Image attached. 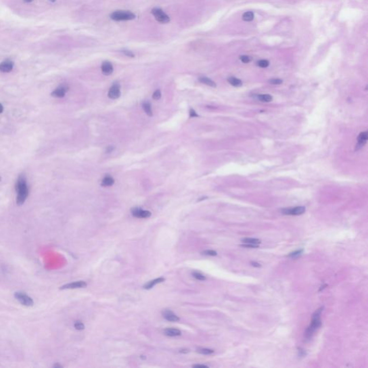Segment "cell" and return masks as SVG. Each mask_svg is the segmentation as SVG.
<instances>
[{
    "mask_svg": "<svg viewBox=\"0 0 368 368\" xmlns=\"http://www.w3.org/2000/svg\"><path fill=\"white\" fill-rule=\"evenodd\" d=\"M16 191L17 193V205L21 206L25 202L27 196L29 195L28 186L27 185L26 179L24 176L21 175L19 176L15 185Z\"/></svg>",
    "mask_w": 368,
    "mask_h": 368,
    "instance_id": "1",
    "label": "cell"
},
{
    "mask_svg": "<svg viewBox=\"0 0 368 368\" xmlns=\"http://www.w3.org/2000/svg\"><path fill=\"white\" fill-rule=\"evenodd\" d=\"M323 309H324L323 306L320 307L319 309H317V310L314 312V313H313V317H312L311 323L310 326L308 327V329H306V333H305V337L307 339H310L312 337V336L313 335V333L315 332V331H316L318 328L320 327V326L321 325L320 316L322 311H323Z\"/></svg>",
    "mask_w": 368,
    "mask_h": 368,
    "instance_id": "2",
    "label": "cell"
},
{
    "mask_svg": "<svg viewBox=\"0 0 368 368\" xmlns=\"http://www.w3.org/2000/svg\"><path fill=\"white\" fill-rule=\"evenodd\" d=\"M110 17L115 21H126L132 20L135 18V14L130 11H124V10H117L110 14Z\"/></svg>",
    "mask_w": 368,
    "mask_h": 368,
    "instance_id": "3",
    "label": "cell"
},
{
    "mask_svg": "<svg viewBox=\"0 0 368 368\" xmlns=\"http://www.w3.org/2000/svg\"><path fill=\"white\" fill-rule=\"evenodd\" d=\"M152 14H153L155 18L156 19L157 22L160 23H168L170 22V17H168L166 13H165L160 8H154L152 10Z\"/></svg>",
    "mask_w": 368,
    "mask_h": 368,
    "instance_id": "4",
    "label": "cell"
},
{
    "mask_svg": "<svg viewBox=\"0 0 368 368\" xmlns=\"http://www.w3.org/2000/svg\"><path fill=\"white\" fill-rule=\"evenodd\" d=\"M14 297L22 305H24L25 306H33V300L25 293L16 292L14 293Z\"/></svg>",
    "mask_w": 368,
    "mask_h": 368,
    "instance_id": "5",
    "label": "cell"
},
{
    "mask_svg": "<svg viewBox=\"0 0 368 368\" xmlns=\"http://www.w3.org/2000/svg\"><path fill=\"white\" fill-rule=\"evenodd\" d=\"M306 211V208L304 207H292V208H286L282 209L281 210V212L283 214L285 215H293V216H297V215L303 214Z\"/></svg>",
    "mask_w": 368,
    "mask_h": 368,
    "instance_id": "6",
    "label": "cell"
},
{
    "mask_svg": "<svg viewBox=\"0 0 368 368\" xmlns=\"http://www.w3.org/2000/svg\"><path fill=\"white\" fill-rule=\"evenodd\" d=\"M87 284L84 281H76V282H70V283L66 284L60 288L61 290L64 289H75V288H82L86 287Z\"/></svg>",
    "mask_w": 368,
    "mask_h": 368,
    "instance_id": "7",
    "label": "cell"
},
{
    "mask_svg": "<svg viewBox=\"0 0 368 368\" xmlns=\"http://www.w3.org/2000/svg\"><path fill=\"white\" fill-rule=\"evenodd\" d=\"M132 214L135 217L137 218H148L151 216V212L146 210H143L140 208H134L132 209Z\"/></svg>",
    "mask_w": 368,
    "mask_h": 368,
    "instance_id": "8",
    "label": "cell"
},
{
    "mask_svg": "<svg viewBox=\"0 0 368 368\" xmlns=\"http://www.w3.org/2000/svg\"><path fill=\"white\" fill-rule=\"evenodd\" d=\"M68 91V86L66 85H61L51 93V95L52 96L56 97V98H62L64 96Z\"/></svg>",
    "mask_w": 368,
    "mask_h": 368,
    "instance_id": "9",
    "label": "cell"
},
{
    "mask_svg": "<svg viewBox=\"0 0 368 368\" xmlns=\"http://www.w3.org/2000/svg\"><path fill=\"white\" fill-rule=\"evenodd\" d=\"M121 95L120 92V86L119 84H114L108 92V96L111 99H117Z\"/></svg>",
    "mask_w": 368,
    "mask_h": 368,
    "instance_id": "10",
    "label": "cell"
},
{
    "mask_svg": "<svg viewBox=\"0 0 368 368\" xmlns=\"http://www.w3.org/2000/svg\"><path fill=\"white\" fill-rule=\"evenodd\" d=\"M163 316L164 319H166V320L168 321H173V322H177L180 320V319L179 318V316H176L174 313L171 311L170 310H165L163 311Z\"/></svg>",
    "mask_w": 368,
    "mask_h": 368,
    "instance_id": "11",
    "label": "cell"
},
{
    "mask_svg": "<svg viewBox=\"0 0 368 368\" xmlns=\"http://www.w3.org/2000/svg\"><path fill=\"white\" fill-rule=\"evenodd\" d=\"M13 67H14L13 62L7 60L0 63V71L3 73H9L12 70Z\"/></svg>",
    "mask_w": 368,
    "mask_h": 368,
    "instance_id": "12",
    "label": "cell"
},
{
    "mask_svg": "<svg viewBox=\"0 0 368 368\" xmlns=\"http://www.w3.org/2000/svg\"><path fill=\"white\" fill-rule=\"evenodd\" d=\"M101 71L106 76L111 74L113 72V66L110 62L104 61L101 65Z\"/></svg>",
    "mask_w": 368,
    "mask_h": 368,
    "instance_id": "13",
    "label": "cell"
},
{
    "mask_svg": "<svg viewBox=\"0 0 368 368\" xmlns=\"http://www.w3.org/2000/svg\"><path fill=\"white\" fill-rule=\"evenodd\" d=\"M164 281H165V278H156V279L153 280H150V281H149L148 282H147V283L145 284V285H144L143 288H145V289H147V290L151 289V288H153V287L155 285H157V284H158V283H160V282H164Z\"/></svg>",
    "mask_w": 368,
    "mask_h": 368,
    "instance_id": "14",
    "label": "cell"
},
{
    "mask_svg": "<svg viewBox=\"0 0 368 368\" xmlns=\"http://www.w3.org/2000/svg\"><path fill=\"white\" fill-rule=\"evenodd\" d=\"M164 334L166 336L168 337H177L181 334V332L179 329H173V328H168L165 329Z\"/></svg>",
    "mask_w": 368,
    "mask_h": 368,
    "instance_id": "15",
    "label": "cell"
},
{
    "mask_svg": "<svg viewBox=\"0 0 368 368\" xmlns=\"http://www.w3.org/2000/svg\"><path fill=\"white\" fill-rule=\"evenodd\" d=\"M367 137H368V133L367 132H363L359 135L358 138H357V142H358V145H360V147L363 146L367 142Z\"/></svg>",
    "mask_w": 368,
    "mask_h": 368,
    "instance_id": "16",
    "label": "cell"
},
{
    "mask_svg": "<svg viewBox=\"0 0 368 368\" xmlns=\"http://www.w3.org/2000/svg\"><path fill=\"white\" fill-rule=\"evenodd\" d=\"M198 81H199L201 83H204V84L207 85V86H211V87H216V83L214 81H213L211 79H209L207 77H204V76H202V77H199L198 78Z\"/></svg>",
    "mask_w": 368,
    "mask_h": 368,
    "instance_id": "17",
    "label": "cell"
},
{
    "mask_svg": "<svg viewBox=\"0 0 368 368\" xmlns=\"http://www.w3.org/2000/svg\"><path fill=\"white\" fill-rule=\"evenodd\" d=\"M227 81L231 85H232L233 86H235V87H239V86H241L242 85V82L240 79H237V78L233 77V76L228 78Z\"/></svg>",
    "mask_w": 368,
    "mask_h": 368,
    "instance_id": "18",
    "label": "cell"
},
{
    "mask_svg": "<svg viewBox=\"0 0 368 368\" xmlns=\"http://www.w3.org/2000/svg\"><path fill=\"white\" fill-rule=\"evenodd\" d=\"M257 98L263 102H270L273 101V96L270 94H258L257 95Z\"/></svg>",
    "mask_w": 368,
    "mask_h": 368,
    "instance_id": "19",
    "label": "cell"
},
{
    "mask_svg": "<svg viewBox=\"0 0 368 368\" xmlns=\"http://www.w3.org/2000/svg\"><path fill=\"white\" fill-rule=\"evenodd\" d=\"M114 183V180L111 176H106L101 181V185L102 186H111Z\"/></svg>",
    "mask_w": 368,
    "mask_h": 368,
    "instance_id": "20",
    "label": "cell"
},
{
    "mask_svg": "<svg viewBox=\"0 0 368 368\" xmlns=\"http://www.w3.org/2000/svg\"><path fill=\"white\" fill-rule=\"evenodd\" d=\"M241 242H243L244 244H254V245H258L261 243V241L259 239L256 238H244L241 240Z\"/></svg>",
    "mask_w": 368,
    "mask_h": 368,
    "instance_id": "21",
    "label": "cell"
},
{
    "mask_svg": "<svg viewBox=\"0 0 368 368\" xmlns=\"http://www.w3.org/2000/svg\"><path fill=\"white\" fill-rule=\"evenodd\" d=\"M142 108H143L145 112L148 114L149 117L153 116V111L151 109V105L149 102H144L142 104Z\"/></svg>",
    "mask_w": 368,
    "mask_h": 368,
    "instance_id": "22",
    "label": "cell"
},
{
    "mask_svg": "<svg viewBox=\"0 0 368 368\" xmlns=\"http://www.w3.org/2000/svg\"><path fill=\"white\" fill-rule=\"evenodd\" d=\"M242 18H243V20L245 21H251V20H252L254 19V14L252 12H245L243 14Z\"/></svg>",
    "mask_w": 368,
    "mask_h": 368,
    "instance_id": "23",
    "label": "cell"
},
{
    "mask_svg": "<svg viewBox=\"0 0 368 368\" xmlns=\"http://www.w3.org/2000/svg\"><path fill=\"white\" fill-rule=\"evenodd\" d=\"M198 353L200 354H211L214 353V350H210V349H206V348H202V349H198L197 350Z\"/></svg>",
    "mask_w": 368,
    "mask_h": 368,
    "instance_id": "24",
    "label": "cell"
},
{
    "mask_svg": "<svg viewBox=\"0 0 368 368\" xmlns=\"http://www.w3.org/2000/svg\"><path fill=\"white\" fill-rule=\"evenodd\" d=\"M192 276L194 278H195L196 279L198 280H206V277L202 275L201 273H198V272H194L192 273Z\"/></svg>",
    "mask_w": 368,
    "mask_h": 368,
    "instance_id": "25",
    "label": "cell"
},
{
    "mask_svg": "<svg viewBox=\"0 0 368 368\" xmlns=\"http://www.w3.org/2000/svg\"><path fill=\"white\" fill-rule=\"evenodd\" d=\"M257 65L261 68H267L269 66V61L267 60H260L257 61Z\"/></svg>",
    "mask_w": 368,
    "mask_h": 368,
    "instance_id": "26",
    "label": "cell"
},
{
    "mask_svg": "<svg viewBox=\"0 0 368 368\" xmlns=\"http://www.w3.org/2000/svg\"><path fill=\"white\" fill-rule=\"evenodd\" d=\"M74 327L76 328V329H77V330H83V329H84L85 326H84V324H83L81 321H76L74 323Z\"/></svg>",
    "mask_w": 368,
    "mask_h": 368,
    "instance_id": "27",
    "label": "cell"
},
{
    "mask_svg": "<svg viewBox=\"0 0 368 368\" xmlns=\"http://www.w3.org/2000/svg\"><path fill=\"white\" fill-rule=\"evenodd\" d=\"M304 250H297V251L293 252H291L288 254V257H296L298 256H299L300 254H301V253L303 252Z\"/></svg>",
    "mask_w": 368,
    "mask_h": 368,
    "instance_id": "28",
    "label": "cell"
},
{
    "mask_svg": "<svg viewBox=\"0 0 368 368\" xmlns=\"http://www.w3.org/2000/svg\"><path fill=\"white\" fill-rule=\"evenodd\" d=\"M269 83H270L271 84L279 85L282 83V80H281V79H273L269 80Z\"/></svg>",
    "mask_w": 368,
    "mask_h": 368,
    "instance_id": "29",
    "label": "cell"
},
{
    "mask_svg": "<svg viewBox=\"0 0 368 368\" xmlns=\"http://www.w3.org/2000/svg\"><path fill=\"white\" fill-rule=\"evenodd\" d=\"M203 254H206V255H210V256H216L217 255V252L216 251H214V250H205V251L203 252Z\"/></svg>",
    "mask_w": 368,
    "mask_h": 368,
    "instance_id": "30",
    "label": "cell"
},
{
    "mask_svg": "<svg viewBox=\"0 0 368 368\" xmlns=\"http://www.w3.org/2000/svg\"><path fill=\"white\" fill-rule=\"evenodd\" d=\"M160 97H161V92H160V90H156L153 93V98L155 100L160 99Z\"/></svg>",
    "mask_w": 368,
    "mask_h": 368,
    "instance_id": "31",
    "label": "cell"
},
{
    "mask_svg": "<svg viewBox=\"0 0 368 368\" xmlns=\"http://www.w3.org/2000/svg\"><path fill=\"white\" fill-rule=\"evenodd\" d=\"M258 246V245H254V244H243L241 245V247H247V248H257Z\"/></svg>",
    "mask_w": 368,
    "mask_h": 368,
    "instance_id": "32",
    "label": "cell"
},
{
    "mask_svg": "<svg viewBox=\"0 0 368 368\" xmlns=\"http://www.w3.org/2000/svg\"><path fill=\"white\" fill-rule=\"evenodd\" d=\"M240 60L243 63H247L250 61V58L249 56H247V55H242V56L240 57Z\"/></svg>",
    "mask_w": 368,
    "mask_h": 368,
    "instance_id": "33",
    "label": "cell"
},
{
    "mask_svg": "<svg viewBox=\"0 0 368 368\" xmlns=\"http://www.w3.org/2000/svg\"><path fill=\"white\" fill-rule=\"evenodd\" d=\"M123 53H124V55H126L127 56H128V57H132V58H133V57L135 56V55H134V54L132 53V52H131V51H124Z\"/></svg>",
    "mask_w": 368,
    "mask_h": 368,
    "instance_id": "34",
    "label": "cell"
},
{
    "mask_svg": "<svg viewBox=\"0 0 368 368\" xmlns=\"http://www.w3.org/2000/svg\"><path fill=\"white\" fill-rule=\"evenodd\" d=\"M190 117H198V115L196 114V111H194V109H191L190 110Z\"/></svg>",
    "mask_w": 368,
    "mask_h": 368,
    "instance_id": "35",
    "label": "cell"
},
{
    "mask_svg": "<svg viewBox=\"0 0 368 368\" xmlns=\"http://www.w3.org/2000/svg\"><path fill=\"white\" fill-rule=\"evenodd\" d=\"M193 367H202V368H204V367H208V366L205 365H194Z\"/></svg>",
    "mask_w": 368,
    "mask_h": 368,
    "instance_id": "36",
    "label": "cell"
},
{
    "mask_svg": "<svg viewBox=\"0 0 368 368\" xmlns=\"http://www.w3.org/2000/svg\"><path fill=\"white\" fill-rule=\"evenodd\" d=\"M113 150H114V148H112L111 146H109L107 149V153H109L112 152Z\"/></svg>",
    "mask_w": 368,
    "mask_h": 368,
    "instance_id": "37",
    "label": "cell"
},
{
    "mask_svg": "<svg viewBox=\"0 0 368 368\" xmlns=\"http://www.w3.org/2000/svg\"><path fill=\"white\" fill-rule=\"evenodd\" d=\"M251 264H252V265L254 266V267H260V266H261L260 264H259V263H255V262H253V263H251Z\"/></svg>",
    "mask_w": 368,
    "mask_h": 368,
    "instance_id": "38",
    "label": "cell"
},
{
    "mask_svg": "<svg viewBox=\"0 0 368 368\" xmlns=\"http://www.w3.org/2000/svg\"><path fill=\"white\" fill-rule=\"evenodd\" d=\"M3 109H4V108H3V106L1 105V104H0V114H1V113L2 112Z\"/></svg>",
    "mask_w": 368,
    "mask_h": 368,
    "instance_id": "39",
    "label": "cell"
},
{
    "mask_svg": "<svg viewBox=\"0 0 368 368\" xmlns=\"http://www.w3.org/2000/svg\"><path fill=\"white\" fill-rule=\"evenodd\" d=\"M189 352V351H188V350H181L180 352H182V353H183V352H184V353H187V352Z\"/></svg>",
    "mask_w": 368,
    "mask_h": 368,
    "instance_id": "40",
    "label": "cell"
},
{
    "mask_svg": "<svg viewBox=\"0 0 368 368\" xmlns=\"http://www.w3.org/2000/svg\"><path fill=\"white\" fill-rule=\"evenodd\" d=\"M23 1H24L25 2L29 3V2H32V1H33L34 0H23Z\"/></svg>",
    "mask_w": 368,
    "mask_h": 368,
    "instance_id": "41",
    "label": "cell"
},
{
    "mask_svg": "<svg viewBox=\"0 0 368 368\" xmlns=\"http://www.w3.org/2000/svg\"><path fill=\"white\" fill-rule=\"evenodd\" d=\"M53 367H62V366L60 365H58V364H56V365H54Z\"/></svg>",
    "mask_w": 368,
    "mask_h": 368,
    "instance_id": "42",
    "label": "cell"
},
{
    "mask_svg": "<svg viewBox=\"0 0 368 368\" xmlns=\"http://www.w3.org/2000/svg\"><path fill=\"white\" fill-rule=\"evenodd\" d=\"M50 1H55V0H50Z\"/></svg>",
    "mask_w": 368,
    "mask_h": 368,
    "instance_id": "43",
    "label": "cell"
},
{
    "mask_svg": "<svg viewBox=\"0 0 368 368\" xmlns=\"http://www.w3.org/2000/svg\"><path fill=\"white\" fill-rule=\"evenodd\" d=\"M1 177H0V181H1Z\"/></svg>",
    "mask_w": 368,
    "mask_h": 368,
    "instance_id": "44",
    "label": "cell"
}]
</instances>
